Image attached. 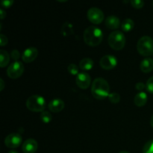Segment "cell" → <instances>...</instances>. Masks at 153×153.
Instances as JSON below:
<instances>
[{
    "label": "cell",
    "instance_id": "cell-1",
    "mask_svg": "<svg viewBox=\"0 0 153 153\" xmlns=\"http://www.w3.org/2000/svg\"><path fill=\"white\" fill-rule=\"evenodd\" d=\"M110 91V86L105 79L103 78H97L94 79L91 87V93L94 98L97 100H104L108 97Z\"/></svg>",
    "mask_w": 153,
    "mask_h": 153
},
{
    "label": "cell",
    "instance_id": "cell-2",
    "mask_svg": "<svg viewBox=\"0 0 153 153\" xmlns=\"http://www.w3.org/2000/svg\"><path fill=\"white\" fill-rule=\"evenodd\" d=\"M84 41L90 46H97L101 43L103 38V33L97 26H89L85 30L83 34Z\"/></svg>",
    "mask_w": 153,
    "mask_h": 153
},
{
    "label": "cell",
    "instance_id": "cell-3",
    "mask_svg": "<svg viewBox=\"0 0 153 153\" xmlns=\"http://www.w3.org/2000/svg\"><path fill=\"white\" fill-rule=\"evenodd\" d=\"M137 50L140 55L144 57L153 55V39L149 36H143L137 43Z\"/></svg>",
    "mask_w": 153,
    "mask_h": 153
},
{
    "label": "cell",
    "instance_id": "cell-4",
    "mask_svg": "<svg viewBox=\"0 0 153 153\" xmlns=\"http://www.w3.org/2000/svg\"><path fill=\"white\" fill-rule=\"evenodd\" d=\"M26 107L34 112H43L46 107V100L40 95H32L26 101Z\"/></svg>",
    "mask_w": 153,
    "mask_h": 153
},
{
    "label": "cell",
    "instance_id": "cell-5",
    "mask_svg": "<svg viewBox=\"0 0 153 153\" xmlns=\"http://www.w3.org/2000/svg\"><path fill=\"white\" fill-rule=\"evenodd\" d=\"M108 42L113 49L117 51L121 50L126 45L125 35L120 31H114L108 36Z\"/></svg>",
    "mask_w": 153,
    "mask_h": 153
},
{
    "label": "cell",
    "instance_id": "cell-6",
    "mask_svg": "<svg viewBox=\"0 0 153 153\" xmlns=\"http://www.w3.org/2000/svg\"><path fill=\"white\" fill-rule=\"evenodd\" d=\"M24 66L20 61H14L12 63L7 70V74L9 78L12 79H16L20 77L24 73Z\"/></svg>",
    "mask_w": 153,
    "mask_h": 153
},
{
    "label": "cell",
    "instance_id": "cell-7",
    "mask_svg": "<svg viewBox=\"0 0 153 153\" xmlns=\"http://www.w3.org/2000/svg\"><path fill=\"white\" fill-rule=\"evenodd\" d=\"M87 15H88V19L93 24H96V25L101 23L105 18L102 10L96 7H93L90 8L88 10V14Z\"/></svg>",
    "mask_w": 153,
    "mask_h": 153
},
{
    "label": "cell",
    "instance_id": "cell-8",
    "mask_svg": "<svg viewBox=\"0 0 153 153\" xmlns=\"http://www.w3.org/2000/svg\"><path fill=\"white\" fill-rule=\"evenodd\" d=\"M22 136L19 133H11L4 139V144L7 147L10 149L17 148L22 143Z\"/></svg>",
    "mask_w": 153,
    "mask_h": 153
},
{
    "label": "cell",
    "instance_id": "cell-9",
    "mask_svg": "<svg viewBox=\"0 0 153 153\" xmlns=\"http://www.w3.org/2000/svg\"><path fill=\"white\" fill-rule=\"evenodd\" d=\"M117 64V59L114 55H104L100 59V65L102 69L106 70H112Z\"/></svg>",
    "mask_w": 153,
    "mask_h": 153
},
{
    "label": "cell",
    "instance_id": "cell-10",
    "mask_svg": "<svg viewBox=\"0 0 153 153\" xmlns=\"http://www.w3.org/2000/svg\"><path fill=\"white\" fill-rule=\"evenodd\" d=\"M76 82L77 86L81 89L85 90L89 88L91 82V76L86 72L79 73L76 76Z\"/></svg>",
    "mask_w": 153,
    "mask_h": 153
},
{
    "label": "cell",
    "instance_id": "cell-11",
    "mask_svg": "<svg viewBox=\"0 0 153 153\" xmlns=\"http://www.w3.org/2000/svg\"><path fill=\"white\" fill-rule=\"evenodd\" d=\"M38 50L35 47H28L22 52V59L25 63H31L37 58Z\"/></svg>",
    "mask_w": 153,
    "mask_h": 153
},
{
    "label": "cell",
    "instance_id": "cell-12",
    "mask_svg": "<svg viewBox=\"0 0 153 153\" xmlns=\"http://www.w3.org/2000/svg\"><path fill=\"white\" fill-rule=\"evenodd\" d=\"M38 148L37 142L34 139H27L22 143V149L24 153H35Z\"/></svg>",
    "mask_w": 153,
    "mask_h": 153
},
{
    "label": "cell",
    "instance_id": "cell-13",
    "mask_svg": "<svg viewBox=\"0 0 153 153\" xmlns=\"http://www.w3.org/2000/svg\"><path fill=\"white\" fill-rule=\"evenodd\" d=\"M65 107V103L61 99H55L49 102L48 104V108L49 111H51L53 113H58L61 111Z\"/></svg>",
    "mask_w": 153,
    "mask_h": 153
},
{
    "label": "cell",
    "instance_id": "cell-14",
    "mask_svg": "<svg viewBox=\"0 0 153 153\" xmlns=\"http://www.w3.org/2000/svg\"><path fill=\"white\" fill-rule=\"evenodd\" d=\"M121 25L120 20L116 16H109L105 19V25L109 29H117Z\"/></svg>",
    "mask_w": 153,
    "mask_h": 153
},
{
    "label": "cell",
    "instance_id": "cell-15",
    "mask_svg": "<svg viewBox=\"0 0 153 153\" xmlns=\"http://www.w3.org/2000/svg\"><path fill=\"white\" fill-rule=\"evenodd\" d=\"M140 67L141 71L143 73H150L153 70V60L150 58H145L140 63Z\"/></svg>",
    "mask_w": 153,
    "mask_h": 153
},
{
    "label": "cell",
    "instance_id": "cell-16",
    "mask_svg": "<svg viewBox=\"0 0 153 153\" xmlns=\"http://www.w3.org/2000/svg\"><path fill=\"white\" fill-rule=\"evenodd\" d=\"M148 97L145 92H140L134 97V104L137 107H143L147 102Z\"/></svg>",
    "mask_w": 153,
    "mask_h": 153
},
{
    "label": "cell",
    "instance_id": "cell-17",
    "mask_svg": "<svg viewBox=\"0 0 153 153\" xmlns=\"http://www.w3.org/2000/svg\"><path fill=\"white\" fill-rule=\"evenodd\" d=\"M93 67H94V61L91 58H83L79 63V67L84 71L91 70L93 68Z\"/></svg>",
    "mask_w": 153,
    "mask_h": 153
},
{
    "label": "cell",
    "instance_id": "cell-18",
    "mask_svg": "<svg viewBox=\"0 0 153 153\" xmlns=\"http://www.w3.org/2000/svg\"><path fill=\"white\" fill-rule=\"evenodd\" d=\"M61 32L62 34V35L64 36V37H68V36L73 34L74 31H73V25L70 22H64L63 24L62 27H61Z\"/></svg>",
    "mask_w": 153,
    "mask_h": 153
},
{
    "label": "cell",
    "instance_id": "cell-19",
    "mask_svg": "<svg viewBox=\"0 0 153 153\" xmlns=\"http://www.w3.org/2000/svg\"><path fill=\"white\" fill-rule=\"evenodd\" d=\"M0 58H0V67L1 68H4L9 64L10 55H9L8 52L7 51L4 50V49H1L0 50Z\"/></svg>",
    "mask_w": 153,
    "mask_h": 153
},
{
    "label": "cell",
    "instance_id": "cell-20",
    "mask_svg": "<svg viewBox=\"0 0 153 153\" xmlns=\"http://www.w3.org/2000/svg\"><path fill=\"white\" fill-rule=\"evenodd\" d=\"M134 26V21L131 19H126L123 21L121 23V28H122L123 31H126V32H128V31H131Z\"/></svg>",
    "mask_w": 153,
    "mask_h": 153
},
{
    "label": "cell",
    "instance_id": "cell-21",
    "mask_svg": "<svg viewBox=\"0 0 153 153\" xmlns=\"http://www.w3.org/2000/svg\"><path fill=\"white\" fill-rule=\"evenodd\" d=\"M40 120L45 123H49L52 121V115L51 114L50 112L49 111H43L40 114Z\"/></svg>",
    "mask_w": 153,
    "mask_h": 153
},
{
    "label": "cell",
    "instance_id": "cell-22",
    "mask_svg": "<svg viewBox=\"0 0 153 153\" xmlns=\"http://www.w3.org/2000/svg\"><path fill=\"white\" fill-rule=\"evenodd\" d=\"M108 100H110L111 103L117 104V103L120 102V95L117 93H111V94H109Z\"/></svg>",
    "mask_w": 153,
    "mask_h": 153
},
{
    "label": "cell",
    "instance_id": "cell-23",
    "mask_svg": "<svg viewBox=\"0 0 153 153\" xmlns=\"http://www.w3.org/2000/svg\"><path fill=\"white\" fill-rule=\"evenodd\" d=\"M67 70L68 72L73 76H76V75L79 74V68H78L77 65H76L75 64H70V65L67 67Z\"/></svg>",
    "mask_w": 153,
    "mask_h": 153
},
{
    "label": "cell",
    "instance_id": "cell-24",
    "mask_svg": "<svg viewBox=\"0 0 153 153\" xmlns=\"http://www.w3.org/2000/svg\"><path fill=\"white\" fill-rule=\"evenodd\" d=\"M143 153H153V140H149L145 144Z\"/></svg>",
    "mask_w": 153,
    "mask_h": 153
},
{
    "label": "cell",
    "instance_id": "cell-25",
    "mask_svg": "<svg viewBox=\"0 0 153 153\" xmlns=\"http://www.w3.org/2000/svg\"><path fill=\"white\" fill-rule=\"evenodd\" d=\"M131 4L132 7H134V8L140 9L143 7L144 1H141V0H132V1H131Z\"/></svg>",
    "mask_w": 153,
    "mask_h": 153
},
{
    "label": "cell",
    "instance_id": "cell-26",
    "mask_svg": "<svg viewBox=\"0 0 153 153\" xmlns=\"http://www.w3.org/2000/svg\"><path fill=\"white\" fill-rule=\"evenodd\" d=\"M146 90L151 94H153V76L149 78L146 82Z\"/></svg>",
    "mask_w": 153,
    "mask_h": 153
},
{
    "label": "cell",
    "instance_id": "cell-27",
    "mask_svg": "<svg viewBox=\"0 0 153 153\" xmlns=\"http://www.w3.org/2000/svg\"><path fill=\"white\" fill-rule=\"evenodd\" d=\"M10 57H11L14 61H18L17 60H19V58H20V53H19V51L16 50V49H13V50H12L11 52H10Z\"/></svg>",
    "mask_w": 153,
    "mask_h": 153
},
{
    "label": "cell",
    "instance_id": "cell-28",
    "mask_svg": "<svg viewBox=\"0 0 153 153\" xmlns=\"http://www.w3.org/2000/svg\"><path fill=\"white\" fill-rule=\"evenodd\" d=\"M13 4V0H4V1H1V6H2L3 7H6V8L10 7Z\"/></svg>",
    "mask_w": 153,
    "mask_h": 153
},
{
    "label": "cell",
    "instance_id": "cell-29",
    "mask_svg": "<svg viewBox=\"0 0 153 153\" xmlns=\"http://www.w3.org/2000/svg\"><path fill=\"white\" fill-rule=\"evenodd\" d=\"M7 41H8V40L5 35L2 34H0V45H1V46H5L7 43Z\"/></svg>",
    "mask_w": 153,
    "mask_h": 153
},
{
    "label": "cell",
    "instance_id": "cell-30",
    "mask_svg": "<svg viewBox=\"0 0 153 153\" xmlns=\"http://www.w3.org/2000/svg\"><path fill=\"white\" fill-rule=\"evenodd\" d=\"M135 88L136 90H137V91H143L145 88H146V85H145L144 83H143V82H138V83L136 84Z\"/></svg>",
    "mask_w": 153,
    "mask_h": 153
},
{
    "label": "cell",
    "instance_id": "cell-31",
    "mask_svg": "<svg viewBox=\"0 0 153 153\" xmlns=\"http://www.w3.org/2000/svg\"><path fill=\"white\" fill-rule=\"evenodd\" d=\"M0 14H1V19H3L6 16V13L2 8L0 9Z\"/></svg>",
    "mask_w": 153,
    "mask_h": 153
},
{
    "label": "cell",
    "instance_id": "cell-32",
    "mask_svg": "<svg viewBox=\"0 0 153 153\" xmlns=\"http://www.w3.org/2000/svg\"><path fill=\"white\" fill-rule=\"evenodd\" d=\"M0 85H1V88H0V91H3L4 89V82L3 81L2 79H0Z\"/></svg>",
    "mask_w": 153,
    "mask_h": 153
},
{
    "label": "cell",
    "instance_id": "cell-33",
    "mask_svg": "<svg viewBox=\"0 0 153 153\" xmlns=\"http://www.w3.org/2000/svg\"><path fill=\"white\" fill-rule=\"evenodd\" d=\"M150 123H151V126H152V127L153 128V115L152 116V117H151V120H150Z\"/></svg>",
    "mask_w": 153,
    "mask_h": 153
},
{
    "label": "cell",
    "instance_id": "cell-34",
    "mask_svg": "<svg viewBox=\"0 0 153 153\" xmlns=\"http://www.w3.org/2000/svg\"><path fill=\"white\" fill-rule=\"evenodd\" d=\"M8 153H19V152H18L17 151H16V150H13V149H12V150L9 151Z\"/></svg>",
    "mask_w": 153,
    "mask_h": 153
},
{
    "label": "cell",
    "instance_id": "cell-35",
    "mask_svg": "<svg viewBox=\"0 0 153 153\" xmlns=\"http://www.w3.org/2000/svg\"><path fill=\"white\" fill-rule=\"evenodd\" d=\"M119 153H130V152H127V151H122V152H119Z\"/></svg>",
    "mask_w": 153,
    "mask_h": 153
},
{
    "label": "cell",
    "instance_id": "cell-36",
    "mask_svg": "<svg viewBox=\"0 0 153 153\" xmlns=\"http://www.w3.org/2000/svg\"><path fill=\"white\" fill-rule=\"evenodd\" d=\"M152 5H153V1H152Z\"/></svg>",
    "mask_w": 153,
    "mask_h": 153
},
{
    "label": "cell",
    "instance_id": "cell-37",
    "mask_svg": "<svg viewBox=\"0 0 153 153\" xmlns=\"http://www.w3.org/2000/svg\"></svg>",
    "mask_w": 153,
    "mask_h": 153
}]
</instances>
